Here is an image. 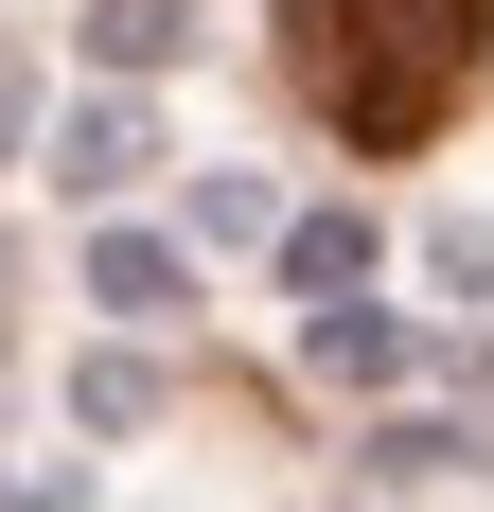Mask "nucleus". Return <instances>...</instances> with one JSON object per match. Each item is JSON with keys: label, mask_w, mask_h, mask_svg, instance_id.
<instances>
[{"label": "nucleus", "mask_w": 494, "mask_h": 512, "mask_svg": "<svg viewBox=\"0 0 494 512\" xmlns=\"http://www.w3.org/2000/svg\"><path fill=\"white\" fill-rule=\"evenodd\" d=\"M142 106H71V142H53V177H89V195H106V177H142Z\"/></svg>", "instance_id": "20e7f679"}, {"label": "nucleus", "mask_w": 494, "mask_h": 512, "mask_svg": "<svg viewBox=\"0 0 494 512\" xmlns=\"http://www.w3.org/2000/svg\"><path fill=\"white\" fill-rule=\"evenodd\" d=\"M177 36H195L177 0H106V18H89V53H106V71H177Z\"/></svg>", "instance_id": "39448f33"}, {"label": "nucleus", "mask_w": 494, "mask_h": 512, "mask_svg": "<svg viewBox=\"0 0 494 512\" xmlns=\"http://www.w3.org/2000/svg\"><path fill=\"white\" fill-rule=\"evenodd\" d=\"M283 283H300V301H353V283H371V212H300V230H283Z\"/></svg>", "instance_id": "f03ea898"}, {"label": "nucleus", "mask_w": 494, "mask_h": 512, "mask_svg": "<svg viewBox=\"0 0 494 512\" xmlns=\"http://www.w3.org/2000/svg\"><path fill=\"white\" fill-rule=\"evenodd\" d=\"M0 512H71V495H0Z\"/></svg>", "instance_id": "423d86ee"}, {"label": "nucleus", "mask_w": 494, "mask_h": 512, "mask_svg": "<svg viewBox=\"0 0 494 512\" xmlns=\"http://www.w3.org/2000/svg\"><path fill=\"white\" fill-rule=\"evenodd\" d=\"M494 53V0H283V71L353 159H424Z\"/></svg>", "instance_id": "f257e3e1"}, {"label": "nucleus", "mask_w": 494, "mask_h": 512, "mask_svg": "<svg viewBox=\"0 0 494 512\" xmlns=\"http://www.w3.org/2000/svg\"><path fill=\"white\" fill-rule=\"evenodd\" d=\"M0 124H18V71H0Z\"/></svg>", "instance_id": "0eeeda50"}, {"label": "nucleus", "mask_w": 494, "mask_h": 512, "mask_svg": "<svg viewBox=\"0 0 494 512\" xmlns=\"http://www.w3.org/2000/svg\"><path fill=\"white\" fill-rule=\"evenodd\" d=\"M89 301H106V318H177V248L106 230V248H89Z\"/></svg>", "instance_id": "7ed1b4c3"}]
</instances>
